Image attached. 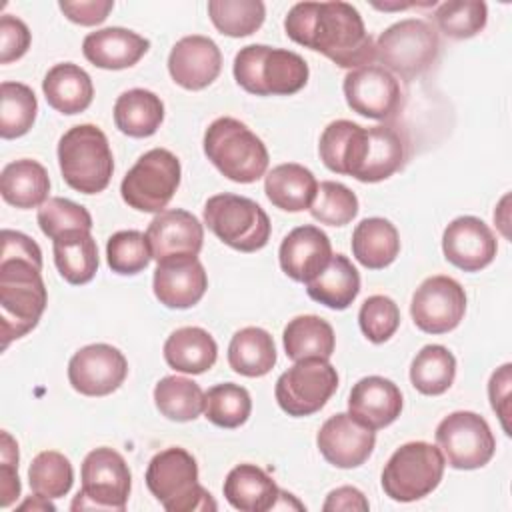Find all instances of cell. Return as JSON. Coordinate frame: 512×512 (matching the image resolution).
Here are the masks:
<instances>
[{
	"instance_id": "1",
	"label": "cell",
	"mask_w": 512,
	"mask_h": 512,
	"mask_svg": "<svg viewBox=\"0 0 512 512\" xmlns=\"http://www.w3.org/2000/svg\"><path fill=\"white\" fill-rule=\"evenodd\" d=\"M284 30L290 40L324 54L340 68L354 70L376 60L374 40L348 2H298L290 8Z\"/></svg>"
},
{
	"instance_id": "2",
	"label": "cell",
	"mask_w": 512,
	"mask_h": 512,
	"mask_svg": "<svg viewBox=\"0 0 512 512\" xmlns=\"http://www.w3.org/2000/svg\"><path fill=\"white\" fill-rule=\"evenodd\" d=\"M40 272L42 264L34 260L8 254L0 256L2 348L34 330L42 318L48 292Z\"/></svg>"
},
{
	"instance_id": "3",
	"label": "cell",
	"mask_w": 512,
	"mask_h": 512,
	"mask_svg": "<svg viewBox=\"0 0 512 512\" xmlns=\"http://www.w3.org/2000/svg\"><path fill=\"white\" fill-rule=\"evenodd\" d=\"M234 78L240 88L256 96H290L308 82L306 60L284 48L250 44L234 56Z\"/></svg>"
},
{
	"instance_id": "4",
	"label": "cell",
	"mask_w": 512,
	"mask_h": 512,
	"mask_svg": "<svg viewBox=\"0 0 512 512\" xmlns=\"http://www.w3.org/2000/svg\"><path fill=\"white\" fill-rule=\"evenodd\" d=\"M204 154L222 176L252 184L266 174L270 156L264 142L240 120L216 118L204 132Z\"/></svg>"
},
{
	"instance_id": "5",
	"label": "cell",
	"mask_w": 512,
	"mask_h": 512,
	"mask_svg": "<svg viewBox=\"0 0 512 512\" xmlns=\"http://www.w3.org/2000/svg\"><path fill=\"white\" fill-rule=\"evenodd\" d=\"M146 486L168 512L216 510L212 494L198 482L194 456L178 446L154 454L146 468Z\"/></svg>"
},
{
	"instance_id": "6",
	"label": "cell",
	"mask_w": 512,
	"mask_h": 512,
	"mask_svg": "<svg viewBox=\"0 0 512 512\" xmlns=\"http://www.w3.org/2000/svg\"><path fill=\"white\" fill-rule=\"evenodd\" d=\"M58 164L64 182L82 194L106 190L114 172V158L106 134L94 124H78L58 142Z\"/></svg>"
},
{
	"instance_id": "7",
	"label": "cell",
	"mask_w": 512,
	"mask_h": 512,
	"mask_svg": "<svg viewBox=\"0 0 512 512\" xmlns=\"http://www.w3.org/2000/svg\"><path fill=\"white\" fill-rule=\"evenodd\" d=\"M374 48L376 60H380L382 68L410 82L436 62L440 38L430 22L406 18L388 26L378 36Z\"/></svg>"
},
{
	"instance_id": "8",
	"label": "cell",
	"mask_w": 512,
	"mask_h": 512,
	"mask_svg": "<svg viewBox=\"0 0 512 512\" xmlns=\"http://www.w3.org/2000/svg\"><path fill=\"white\" fill-rule=\"evenodd\" d=\"M204 224L226 246L256 252L270 240L272 224L260 204L238 194H216L204 204Z\"/></svg>"
},
{
	"instance_id": "9",
	"label": "cell",
	"mask_w": 512,
	"mask_h": 512,
	"mask_svg": "<svg viewBox=\"0 0 512 512\" xmlns=\"http://www.w3.org/2000/svg\"><path fill=\"white\" fill-rule=\"evenodd\" d=\"M446 460L440 448L428 442H406L382 470V490L396 502H414L438 488Z\"/></svg>"
},
{
	"instance_id": "10",
	"label": "cell",
	"mask_w": 512,
	"mask_h": 512,
	"mask_svg": "<svg viewBox=\"0 0 512 512\" xmlns=\"http://www.w3.org/2000/svg\"><path fill=\"white\" fill-rule=\"evenodd\" d=\"M180 160L166 148L144 152L120 184L122 200L138 212H162L180 186Z\"/></svg>"
},
{
	"instance_id": "11",
	"label": "cell",
	"mask_w": 512,
	"mask_h": 512,
	"mask_svg": "<svg viewBox=\"0 0 512 512\" xmlns=\"http://www.w3.org/2000/svg\"><path fill=\"white\" fill-rule=\"evenodd\" d=\"M82 486L72 502V510H116L126 508L132 474L122 458L112 448H96L86 454L80 470Z\"/></svg>"
},
{
	"instance_id": "12",
	"label": "cell",
	"mask_w": 512,
	"mask_h": 512,
	"mask_svg": "<svg viewBox=\"0 0 512 512\" xmlns=\"http://www.w3.org/2000/svg\"><path fill=\"white\" fill-rule=\"evenodd\" d=\"M336 388L338 372L326 358H304L280 374L274 396L288 416L302 418L324 408Z\"/></svg>"
},
{
	"instance_id": "13",
	"label": "cell",
	"mask_w": 512,
	"mask_h": 512,
	"mask_svg": "<svg viewBox=\"0 0 512 512\" xmlns=\"http://www.w3.org/2000/svg\"><path fill=\"white\" fill-rule=\"evenodd\" d=\"M436 444L456 470H476L486 466L496 450V438L488 422L470 410L448 414L436 426Z\"/></svg>"
},
{
	"instance_id": "14",
	"label": "cell",
	"mask_w": 512,
	"mask_h": 512,
	"mask_svg": "<svg viewBox=\"0 0 512 512\" xmlns=\"http://www.w3.org/2000/svg\"><path fill=\"white\" fill-rule=\"evenodd\" d=\"M346 104L360 116L388 122L396 118L404 106V94L394 74L378 64L350 70L344 76Z\"/></svg>"
},
{
	"instance_id": "15",
	"label": "cell",
	"mask_w": 512,
	"mask_h": 512,
	"mask_svg": "<svg viewBox=\"0 0 512 512\" xmlns=\"http://www.w3.org/2000/svg\"><path fill=\"white\" fill-rule=\"evenodd\" d=\"M466 312V292L458 280L436 274L426 278L410 302V316L418 330L426 334H446L454 330Z\"/></svg>"
},
{
	"instance_id": "16",
	"label": "cell",
	"mask_w": 512,
	"mask_h": 512,
	"mask_svg": "<svg viewBox=\"0 0 512 512\" xmlns=\"http://www.w3.org/2000/svg\"><path fill=\"white\" fill-rule=\"evenodd\" d=\"M128 374L124 354L110 344H88L68 362L70 386L84 396H108Z\"/></svg>"
},
{
	"instance_id": "17",
	"label": "cell",
	"mask_w": 512,
	"mask_h": 512,
	"mask_svg": "<svg viewBox=\"0 0 512 512\" xmlns=\"http://www.w3.org/2000/svg\"><path fill=\"white\" fill-rule=\"evenodd\" d=\"M316 444L324 460L336 468L362 466L376 444V434L346 412L330 416L316 434Z\"/></svg>"
},
{
	"instance_id": "18",
	"label": "cell",
	"mask_w": 512,
	"mask_h": 512,
	"mask_svg": "<svg viewBox=\"0 0 512 512\" xmlns=\"http://www.w3.org/2000/svg\"><path fill=\"white\" fill-rule=\"evenodd\" d=\"M442 252L452 266L464 272H478L496 258L498 242L480 218L458 216L444 228Z\"/></svg>"
},
{
	"instance_id": "19",
	"label": "cell",
	"mask_w": 512,
	"mask_h": 512,
	"mask_svg": "<svg viewBox=\"0 0 512 512\" xmlns=\"http://www.w3.org/2000/svg\"><path fill=\"white\" fill-rule=\"evenodd\" d=\"M220 70V48L208 36H184L170 50L168 72L172 80L186 90H202L210 86L220 76Z\"/></svg>"
},
{
	"instance_id": "20",
	"label": "cell",
	"mask_w": 512,
	"mask_h": 512,
	"mask_svg": "<svg viewBox=\"0 0 512 512\" xmlns=\"http://www.w3.org/2000/svg\"><path fill=\"white\" fill-rule=\"evenodd\" d=\"M146 238L156 262L180 256H198L204 242V228L200 220L186 210H162L148 228Z\"/></svg>"
},
{
	"instance_id": "21",
	"label": "cell",
	"mask_w": 512,
	"mask_h": 512,
	"mask_svg": "<svg viewBox=\"0 0 512 512\" xmlns=\"http://www.w3.org/2000/svg\"><path fill=\"white\" fill-rule=\"evenodd\" d=\"M154 296L166 308H192L208 288V276L196 256H180L158 262L152 278Z\"/></svg>"
},
{
	"instance_id": "22",
	"label": "cell",
	"mask_w": 512,
	"mask_h": 512,
	"mask_svg": "<svg viewBox=\"0 0 512 512\" xmlns=\"http://www.w3.org/2000/svg\"><path fill=\"white\" fill-rule=\"evenodd\" d=\"M332 258V244L318 226L304 224L286 234L280 244L278 260L282 272L294 282H310Z\"/></svg>"
},
{
	"instance_id": "23",
	"label": "cell",
	"mask_w": 512,
	"mask_h": 512,
	"mask_svg": "<svg viewBox=\"0 0 512 512\" xmlns=\"http://www.w3.org/2000/svg\"><path fill=\"white\" fill-rule=\"evenodd\" d=\"M402 412L400 388L384 376L358 380L348 396V414L370 430L390 426Z\"/></svg>"
},
{
	"instance_id": "24",
	"label": "cell",
	"mask_w": 512,
	"mask_h": 512,
	"mask_svg": "<svg viewBox=\"0 0 512 512\" xmlns=\"http://www.w3.org/2000/svg\"><path fill=\"white\" fill-rule=\"evenodd\" d=\"M150 48V42L128 28H102L90 32L82 42L84 58L96 68L124 70L134 66Z\"/></svg>"
},
{
	"instance_id": "25",
	"label": "cell",
	"mask_w": 512,
	"mask_h": 512,
	"mask_svg": "<svg viewBox=\"0 0 512 512\" xmlns=\"http://www.w3.org/2000/svg\"><path fill=\"white\" fill-rule=\"evenodd\" d=\"M368 148V130L352 120L330 122L318 142L320 160L336 174L356 178Z\"/></svg>"
},
{
	"instance_id": "26",
	"label": "cell",
	"mask_w": 512,
	"mask_h": 512,
	"mask_svg": "<svg viewBox=\"0 0 512 512\" xmlns=\"http://www.w3.org/2000/svg\"><path fill=\"white\" fill-rule=\"evenodd\" d=\"M368 130V148L364 162L356 174V180L360 182H382L396 174L410 152L408 138L404 132L392 124H378Z\"/></svg>"
},
{
	"instance_id": "27",
	"label": "cell",
	"mask_w": 512,
	"mask_h": 512,
	"mask_svg": "<svg viewBox=\"0 0 512 512\" xmlns=\"http://www.w3.org/2000/svg\"><path fill=\"white\" fill-rule=\"evenodd\" d=\"M42 92L50 108L68 116L84 112L94 98L92 78L72 62L54 64L42 80Z\"/></svg>"
},
{
	"instance_id": "28",
	"label": "cell",
	"mask_w": 512,
	"mask_h": 512,
	"mask_svg": "<svg viewBox=\"0 0 512 512\" xmlns=\"http://www.w3.org/2000/svg\"><path fill=\"white\" fill-rule=\"evenodd\" d=\"M224 498L240 512L274 510L280 488L256 464L234 466L224 480Z\"/></svg>"
},
{
	"instance_id": "29",
	"label": "cell",
	"mask_w": 512,
	"mask_h": 512,
	"mask_svg": "<svg viewBox=\"0 0 512 512\" xmlns=\"http://www.w3.org/2000/svg\"><path fill=\"white\" fill-rule=\"evenodd\" d=\"M216 358V340L200 326H182L164 342V360L176 372L202 374L214 366Z\"/></svg>"
},
{
	"instance_id": "30",
	"label": "cell",
	"mask_w": 512,
	"mask_h": 512,
	"mask_svg": "<svg viewBox=\"0 0 512 512\" xmlns=\"http://www.w3.org/2000/svg\"><path fill=\"white\" fill-rule=\"evenodd\" d=\"M50 178L46 168L30 158L14 160L0 174V194L14 208L30 210L48 200Z\"/></svg>"
},
{
	"instance_id": "31",
	"label": "cell",
	"mask_w": 512,
	"mask_h": 512,
	"mask_svg": "<svg viewBox=\"0 0 512 512\" xmlns=\"http://www.w3.org/2000/svg\"><path fill=\"white\" fill-rule=\"evenodd\" d=\"M308 296L332 310H346L360 292V274L344 254H332L326 268L306 282Z\"/></svg>"
},
{
	"instance_id": "32",
	"label": "cell",
	"mask_w": 512,
	"mask_h": 512,
	"mask_svg": "<svg viewBox=\"0 0 512 512\" xmlns=\"http://www.w3.org/2000/svg\"><path fill=\"white\" fill-rule=\"evenodd\" d=\"M318 190L314 174L302 164H280L264 178V192L268 200L286 212L308 210Z\"/></svg>"
},
{
	"instance_id": "33",
	"label": "cell",
	"mask_w": 512,
	"mask_h": 512,
	"mask_svg": "<svg viewBox=\"0 0 512 512\" xmlns=\"http://www.w3.org/2000/svg\"><path fill=\"white\" fill-rule=\"evenodd\" d=\"M400 252L396 226L386 218H364L352 232V254L368 270L390 266Z\"/></svg>"
},
{
	"instance_id": "34",
	"label": "cell",
	"mask_w": 512,
	"mask_h": 512,
	"mask_svg": "<svg viewBox=\"0 0 512 512\" xmlns=\"http://www.w3.org/2000/svg\"><path fill=\"white\" fill-rule=\"evenodd\" d=\"M54 264L60 276L74 286L86 284L98 270V246L90 230H70L52 240Z\"/></svg>"
},
{
	"instance_id": "35",
	"label": "cell",
	"mask_w": 512,
	"mask_h": 512,
	"mask_svg": "<svg viewBox=\"0 0 512 512\" xmlns=\"http://www.w3.org/2000/svg\"><path fill=\"white\" fill-rule=\"evenodd\" d=\"M164 120V104L160 96L144 88L122 92L114 104L116 128L132 138H148L156 134Z\"/></svg>"
},
{
	"instance_id": "36",
	"label": "cell",
	"mask_w": 512,
	"mask_h": 512,
	"mask_svg": "<svg viewBox=\"0 0 512 512\" xmlns=\"http://www.w3.org/2000/svg\"><path fill=\"white\" fill-rule=\"evenodd\" d=\"M228 364L248 378L266 376L276 364V346L270 332L258 326L238 330L228 346Z\"/></svg>"
},
{
	"instance_id": "37",
	"label": "cell",
	"mask_w": 512,
	"mask_h": 512,
	"mask_svg": "<svg viewBox=\"0 0 512 512\" xmlns=\"http://www.w3.org/2000/svg\"><path fill=\"white\" fill-rule=\"evenodd\" d=\"M284 350L290 360L304 358H330L334 354L336 336L330 322L314 314L292 318L282 334Z\"/></svg>"
},
{
	"instance_id": "38",
	"label": "cell",
	"mask_w": 512,
	"mask_h": 512,
	"mask_svg": "<svg viewBox=\"0 0 512 512\" xmlns=\"http://www.w3.org/2000/svg\"><path fill=\"white\" fill-rule=\"evenodd\" d=\"M456 378V358L442 344L424 346L410 364V382L424 396L444 394Z\"/></svg>"
},
{
	"instance_id": "39",
	"label": "cell",
	"mask_w": 512,
	"mask_h": 512,
	"mask_svg": "<svg viewBox=\"0 0 512 512\" xmlns=\"http://www.w3.org/2000/svg\"><path fill=\"white\" fill-rule=\"evenodd\" d=\"M154 404L168 420L190 422L204 412V392L190 378L164 376L154 388Z\"/></svg>"
},
{
	"instance_id": "40",
	"label": "cell",
	"mask_w": 512,
	"mask_h": 512,
	"mask_svg": "<svg viewBox=\"0 0 512 512\" xmlns=\"http://www.w3.org/2000/svg\"><path fill=\"white\" fill-rule=\"evenodd\" d=\"M208 16L220 34L244 38L264 24L266 6L260 0H210Z\"/></svg>"
},
{
	"instance_id": "41",
	"label": "cell",
	"mask_w": 512,
	"mask_h": 512,
	"mask_svg": "<svg viewBox=\"0 0 512 512\" xmlns=\"http://www.w3.org/2000/svg\"><path fill=\"white\" fill-rule=\"evenodd\" d=\"M38 112V100L30 86L20 82H2L0 86V136L4 140L24 136Z\"/></svg>"
},
{
	"instance_id": "42",
	"label": "cell",
	"mask_w": 512,
	"mask_h": 512,
	"mask_svg": "<svg viewBox=\"0 0 512 512\" xmlns=\"http://www.w3.org/2000/svg\"><path fill=\"white\" fill-rule=\"evenodd\" d=\"M252 412V400L244 386L224 382L204 394V416L220 428L242 426Z\"/></svg>"
},
{
	"instance_id": "43",
	"label": "cell",
	"mask_w": 512,
	"mask_h": 512,
	"mask_svg": "<svg viewBox=\"0 0 512 512\" xmlns=\"http://www.w3.org/2000/svg\"><path fill=\"white\" fill-rule=\"evenodd\" d=\"M28 482L34 494L50 500L62 498L72 488L74 470L64 454L56 450H44L34 456L28 468Z\"/></svg>"
},
{
	"instance_id": "44",
	"label": "cell",
	"mask_w": 512,
	"mask_h": 512,
	"mask_svg": "<svg viewBox=\"0 0 512 512\" xmlns=\"http://www.w3.org/2000/svg\"><path fill=\"white\" fill-rule=\"evenodd\" d=\"M434 22L448 38L464 40L484 30L488 6L480 0H450L434 10Z\"/></svg>"
},
{
	"instance_id": "45",
	"label": "cell",
	"mask_w": 512,
	"mask_h": 512,
	"mask_svg": "<svg viewBox=\"0 0 512 512\" xmlns=\"http://www.w3.org/2000/svg\"><path fill=\"white\" fill-rule=\"evenodd\" d=\"M308 210L320 224L346 226L358 214V198L348 186L334 180H324L318 184L316 196Z\"/></svg>"
},
{
	"instance_id": "46",
	"label": "cell",
	"mask_w": 512,
	"mask_h": 512,
	"mask_svg": "<svg viewBox=\"0 0 512 512\" xmlns=\"http://www.w3.org/2000/svg\"><path fill=\"white\" fill-rule=\"evenodd\" d=\"M152 260L146 234L138 230H120L106 242V262L112 272L132 276L142 272Z\"/></svg>"
},
{
	"instance_id": "47",
	"label": "cell",
	"mask_w": 512,
	"mask_h": 512,
	"mask_svg": "<svg viewBox=\"0 0 512 512\" xmlns=\"http://www.w3.org/2000/svg\"><path fill=\"white\" fill-rule=\"evenodd\" d=\"M38 226L44 236L50 240L62 236L64 232L70 230H92V216L90 212L68 200V198H48L40 208H38Z\"/></svg>"
},
{
	"instance_id": "48",
	"label": "cell",
	"mask_w": 512,
	"mask_h": 512,
	"mask_svg": "<svg viewBox=\"0 0 512 512\" xmlns=\"http://www.w3.org/2000/svg\"><path fill=\"white\" fill-rule=\"evenodd\" d=\"M358 324L362 334L374 342L382 344L394 336L400 326V308L398 304L384 294L368 296L358 312Z\"/></svg>"
},
{
	"instance_id": "49",
	"label": "cell",
	"mask_w": 512,
	"mask_h": 512,
	"mask_svg": "<svg viewBox=\"0 0 512 512\" xmlns=\"http://www.w3.org/2000/svg\"><path fill=\"white\" fill-rule=\"evenodd\" d=\"M20 478H18V444L8 434L2 432L0 444V506H12L20 496Z\"/></svg>"
},
{
	"instance_id": "50",
	"label": "cell",
	"mask_w": 512,
	"mask_h": 512,
	"mask_svg": "<svg viewBox=\"0 0 512 512\" xmlns=\"http://www.w3.org/2000/svg\"><path fill=\"white\" fill-rule=\"evenodd\" d=\"M30 40L28 26L12 14H4L0 18V64L22 58L30 48Z\"/></svg>"
},
{
	"instance_id": "51",
	"label": "cell",
	"mask_w": 512,
	"mask_h": 512,
	"mask_svg": "<svg viewBox=\"0 0 512 512\" xmlns=\"http://www.w3.org/2000/svg\"><path fill=\"white\" fill-rule=\"evenodd\" d=\"M64 16L80 26H96L104 22L114 8L112 0H80V2H60Z\"/></svg>"
},
{
	"instance_id": "52",
	"label": "cell",
	"mask_w": 512,
	"mask_h": 512,
	"mask_svg": "<svg viewBox=\"0 0 512 512\" xmlns=\"http://www.w3.org/2000/svg\"><path fill=\"white\" fill-rule=\"evenodd\" d=\"M510 364H502L488 382V396H490V404L492 410L496 412V416L502 422V428L506 434H510Z\"/></svg>"
},
{
	"instance_id": "53",
	"label": "cell",
	"mask_w": 512,
	"mask_h": 512,
	"mask_svg": "<svg viewBox=\"0 0 512 512\" xmlns=\"http://www.w3.org/2000/svg\"><path fill=\"white\" fill-rule=\"evenodd\" d=\"M370 508V504H368V500L364 498V494L358 490V488H354V486H340V488H336V490H332L328 496H326V500H324V504H322V510H326V512H330V510H344V512H350V510H362V512H366Z\"/></svg>"
},
{
	"instance_id": "54",
	"label": "cell",
	"mask_w": 512,
	"mask_h": 512,
	"mask_svg": "<svg viewBox=\"0 0 512 512\" xmlns=\"http://www.w3.org/2000/svg\"><path fill=\"white\" fill-rule=\"evenodd\" d=\"M28 508H32V510H50V512L56 510V506L50 502V498H44L40 494H36L34 498H28L26 502H22L18 506V510H28Z\"/></svg>"
}]
</instances>
